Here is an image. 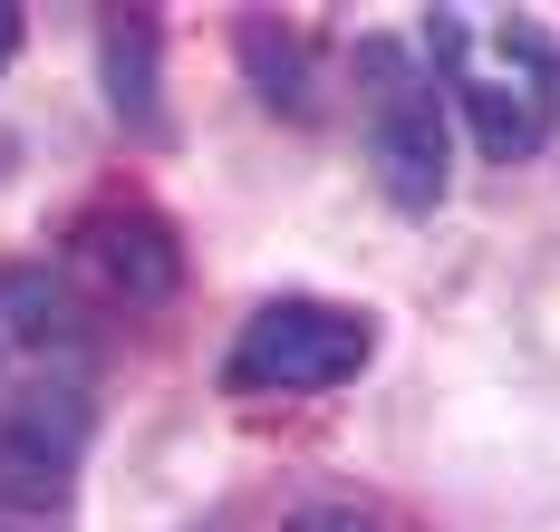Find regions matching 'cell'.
Instances as JSON below:
<instances>
[{"label": "cell", "mask_w": 560, "mask_h": 532, "mask_svg": "<svg viewBox=\"0 0 560 532\" xmlns=\"http://www.w3.org/2000/svg\"><path fill=\"white\" fill-rule=\"evenodd\" d=\"M97 68H107V107L136 146H165V30L145 10L97 20Z\"/></svg>", "instance_id": "obj_4"}, {"label": "cell", "mask_w": 560, "mask_h": 532, "mask_svg": "<svg viewBox=\"0 0 560 532\" xmlns=\"http://www.w3.org/2000/svg\"><path fill=\"white\" fill-rule=\"evenodd\" d=\"M290 532H377V513H358V504H310Z\"/></svg>", "instance_id": "obj_8"}, {"label": "cell", "mask_w": 560, "mask_h": 532, "mask_svg": "<svg viewBox=\"0 0 560 532\" xmlns=\"http://www.w3.org/2000/svg\"><path fill=\"white\" fill-rule=\"evenodd\" d=\"M242 68H252V88H261V107L271 117H319V68H310V49L280 30V20H261V10H242Z\"/></svg>", "instance_id": "obj_5"}, {"label": "cell", "mask_w": 560, "mask_h": 532, "mask_svg": "<svg viewBox=\"0 0 560 532\" xmlns=\"http://www.w3.org/2000/svg\"><path fill=\"white\" fill-rule=\"evenodd\" d=\"M68 252H78V271H88L97 291H116L126 310H155V300L184 291V242H174V223L145 213V204H97V213L68 233Z\"/></svg>", "instance_id": "obj_3"}, {"label": "cell", "mask_w": 560, "mask_h": 532, "mask_svg": "<svg viewBox=\"0 0 560 532\" xmlns=\"http://www.w3.org/2000/svg\"><path fill=\"white\" fill-rule=\"evenodd\" d=\"M358 68H368V165H377V184H387L396 213H435L445 204V107H435V88L406 68V49H387V39H368L358 49Z\"/></svg>", "instance_id": "obj_2"}, {"label": "cell", "mask_w": 560, "mask_h": 532, "mask_svg": "<svg viewBox=\"0 0 560 532\" xmlns=\"http://www.w3.org/2000/svg\"><path fill=\"white\" fill-rule=\"evenodd\" d=\"M454 107L474 117V146L512 165V155H541V107H532V88H503V78H464L454 88Z\"/></svg>", "instance_id": "obj_6"}, {"label": "cell", "mask_w": 560, "mask_h": 532, "mask_svg": "<svg viewBox=\"0 0 560 532\" xmlns=\"http://www.w3.org/2000/svg\"><path fill=\"white\" fill-rule=\"evenodd\" d=\"M368 349H377V329L358 310L290 291V300H261L242 320V339L223 358V388L232 397H319V388H348L368 368Z\"/></svg>", "instance_id": "obj_1"}, {"label": "cell", "mask_w": 560, "mask_h": 532, "mask_svg": "<svg viewBox=\"0 0 560 532\" xmlns=\"http://www.w3.org/2000/svg\"><path fill=\"white\" fill-rule=\"evenodd\" d=\"M0 329H20L30 349H68L88 320H78V300H68V281H58V271L20 262V271H0Z\"/></svg>", "instance_id": "obj_7"}, {"label": "cell", "mask_w": 560, "mask_h": 532, "mask_svg": "<svg viewBox=\"0 0 560 532\" xmlns=\"http://www.w3.org/2000/svg\"><path fill=\"white\" fill-rule=\"evenodd\" d=\"M20 20H30V10H20V0H0V68L20 59Z\"/></svg>", "instance_id": "obj_9"}]
</instances>
